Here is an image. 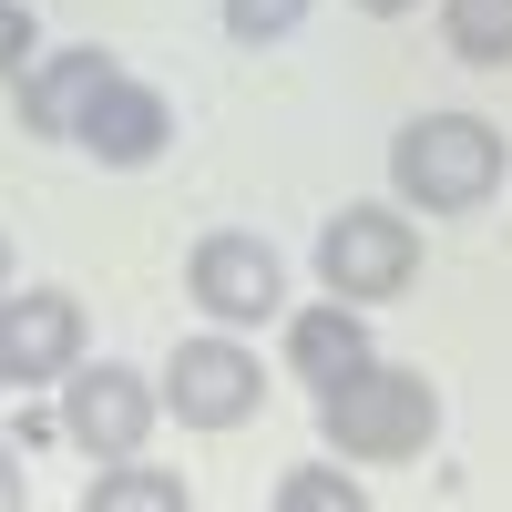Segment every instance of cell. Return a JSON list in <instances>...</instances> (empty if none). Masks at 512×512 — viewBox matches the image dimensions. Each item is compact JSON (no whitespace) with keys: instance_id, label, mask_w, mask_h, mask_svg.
I'll list each match as a JSON object with an SVG mask.
<instances>
[{"instance_id":"ba28073f","label":"cell","mask_w":512,"mask_h":512,"mask_svg":"<svg viewBox=\"0 0 512 512\" xmlns=\"http://www.w3.org/2000/svg\"><path fill=\"white\" fill-rule=\"evenodd\" d=\"M72 144L93 154V164H113V175H144V164L175 144V103L154 93V82H134V72H113L93 103L72 113Z\"/></svg>"},{"instance_id":"30bf717a","label":"cell","mask_w":512,"mask_h":512,"mask_svg":"<svg viewBox=\"0 0 512 512\" xmlns=\"http://www.w3.org/2000/svg\"><path fill=\"white\" fill-rule=\"evenodd\" d=\"M369 349V308H349V297H328V308H287V369L308 379V390H328V379H349Z\"/></svg>"},{"instance_id":"9c48e42d","label":"cell","mask_w":512,"mask_h":512,"mask_svg":"<svg viewBox=\"0 0 512 512\" xmlns=\"http://www.w3.org/2000/svg\"><path fill=\"white\" fill-rule=\"evenodd\" d=\"M103 82H113V52H93V41H82V52L31 62V72H21V134H41V144H72V113L93 103Z\"/></svg>"},{"instance_id":"7c38bea8","label":"cell","mask_w":512,"mask_h":512,"mask_svg":"<svg viewBox=\"0 0 512 512\" xmlns=\"http://www.w3.org/2000/svg\"><path fill=\"white\" fill-rule=\"evenodd\" d=\"M441 41L472 72H512V0H441Z\"/></svg>"},{"instance_id":"3957f363","label":"cell","mask_w":512,"mask_h":512,"mask_svg":"<svg viewBox=\"0 0 512 512\" xmlns=\"http://www.w3.org/2000/svg\"><path fill=\"white\" fill-rule=\"evenodd\" d=\"M318 277H328V297H349V308H379V297H400L420 277V226L400 205H338L318 226Z\"/></svg>"},{"instance_id":"9a60e30c","label":"cell","mask_w":512,"mask_h":512,"mask_svg":"<svg viewBox=\"0 0 512 512\" xmlns=\"http://www.w3.org/2000/svg\"><path fill=\"white\" fill-rule=\"evenodd\" d=\"M31 52H41L31 11H21V0H0V72H31Z\"/></svg>"},{"instance_id":"5bb4252c","label":"cell","mask_w":512,"mask_h":512,"mask_svg":"<svg viewBox=\"0 0 512 512\" xmlns=\"http://www.w3.org/2000/svg\"><path fill=\"white\" fill-rule=\"evenodd\" d=\"M297 21H308V0H226V31L246 41V52L256 41H287Z\"/></svg>"},{"instance_id":"e0dca14e","label":"cell","mask_w":512,"mask_h":512,"mask_svg":"<svg viewBox=\"0 0 512 512\" xmlns=\"http://www.w3.org/2000/svg\"><path fill=\"white\" fill-rule=\"evenodd\" d=\"M0 297H11V236H0Z\"/></svg>"},{"instance_id":"277c9868","label":"cell","mask_w":512,"mask_h":512,"mask_svg":"<svg viewBox=\"0 0 512 512\" xmlns=\"http://www.w3.org/2000/svg\"><path fill=\"white\" fill-rule=\"evenodd\" d=\"M154 410H164V390L123 359H72L62 369V441L82 461H134L154 441Z\"/></svg>"},{"instance_id":"52a82bcc","label":"cell","mask_w":512,"mask_h":512,"mask_svg":"<svg viewBox=\"0 0 512 512\" xmlns=\"http://www.w3.org/2000/svg\"><path fill=\"white\" fill-rule=\"evenodd\" d=\"M72 359H82V297L72 287L0 297V390H52Z\"/></svg>"},{"instance_id":"4fadbf2b","label":"cell","mask_w":512,"mask_h":512,"mask_svg":"<svg viewBox=\"0 0 512 512\" xmlns=\"http://www.w3.org/2000/svg\"><path fill=\"white\" fill-rule=\"evenodd\" d=\"M369 492L349 482V472H328V461H308V472H287L277 482V512H359Z\"/></svg>"},{"instance_id":"8992f818","label":"cell","mask_w":512,"mask_h":512,"mask_svg":"<svg viewBox=\"0 0 512 512\" xmlns=\"http://www.w3.org/2000/svg\"><path fill=\"white\" fill-rule=\"evenodd\" d=\"M185 287H195V308L216 328H256V318L287 308V256L267 236H246V226H216V236H195Z\"/></svg>"},{"instance_id":"2e32d148","label":"cell","mask_w":512,"mask_h":512,"mask_svg":"<svg viewBox=\"0 0 512 512\" xmlns=\"http://www.w3.org/2000/svg\"><path fill=\"white\" fill-rule=\"evenodd\" d=\"M21 502H31V472H21V451L0 441V512H21Z\"/></svg>"},{"instance_id":"8fae6325","label":"cell","mask_w":512,"mask_h":512,"mask_svg":"<svg viewBox=\"0 0 512 512\" xmlns=\"http://www.w3.org/2000/svg\"><path fill=\"white\" fill-rule=\"evenodd\" d=\"M82 512H185V472H144V451L134 461H93Z\"/></svg>"},{"instance_id":"7a4b0ae2","label":"cell","mask_w":512,"mask_h":512,"mask_svg":"<svg viewBox=\"0 0 512 512\" xmlns=\"http://www.w3.org/2000/svg\"><path fill=\"white\" fill-rule=\"evenodd\" d=\"M390 185L410 216H472L502 195V134L482 113H420L390 144Z\"/></svg>"},{"instance_id":"6da1fadb","label":"cell","mask_w":512,"mask_h":512,"mask_svg":"<svg viewBox=\"0 0 512 512\" xmlns=\"http://www.w3.org/2000/svg\"><path fill=\"white\" fill-rule=\"evenodd\" d=\"M318 431L338 461H420L441 441V390L400 359H359L349 379L318 390Z\"/></svg>"},{"instance_id":"ac0fdd59","label":"cell","mask_w":512,"mask_h":512,"mask_svg":"<svg viewBox=\"0 0 512 512\" xmlns=\"http://www.w3.org/2000/svg\"><path fill=\"white\" fill-rule=\"evenodd\" d=\"M359 11H379V21H390V11H410V0H359Z\"/></svg>"},{"instance_id":"5b68a950","label":"cell","mask_w":512,"mask_h":512,"mask_svg":"<svg viewBox=\"0 0 512 512\" xmlns=\"http://www.w3.org/2000/svg\"><path fill=\"white\" fill-rule=\"evenodd\" d=\"M267 400V369L236 328H205V338H175V359H164V410L185 420V431H236L256 420Z\"/></svg>"}]
</instances>
